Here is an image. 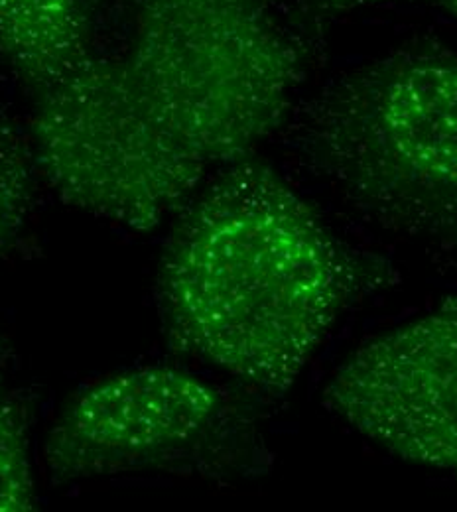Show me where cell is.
Masks as SVG:
<instances>
[{
  "mask_svg": "<svg viewBox=\"0 0 457 512\" xmlns=\"http://www.w3.org/2000/svg\"><path fill=\"white\" fill-rule=\"evenodd\" d=\"M436 4L452 18V22L457 26V0H436Z\"/></svg>",
  "mask_w": 457,
  "mask_h": 512,
  "instance_id": "30bf717a",
  "label": "cell"
},
{
  "mask_svg": "<svg viewBox=\"0 0 457 512\" xmlns=\"http://www.w3.org/2000/svg\"><path fill=\"white\" fill-rule=\"evenodd\" d=\"M93 56L83 0H0V60L36 97Z\"/></svg>",
  "mask_w": 457,
  "mask_h": 512,
  "instance_id": "8992f818",
  "label": "cell"
},
{
  "mask_svg": "<svg viewBox=\"0 0 457 512\" xmlns=\"http://www.w3.org/2000/svg\"><path fill=\"white\" fill-rule=\"evenodd\" d=\"M36 505L28 414L0 365V512H30Z\"/></svg>",
  "mask_w": 457,
  "mask_h": 512,
  "instance_id": "52a82bcc",
  "label": "cell"
},
{
  "mask_svg": "<svg viewBox=\"0 0 457 512\" xmlns=\"http://www.w3.org/2000/svg\"><path fill=\"white\" fill-rule=\"evenodd\" d=\"M219 388L150 365L81 390L52 426L44 457L54 483L156 467L207 442L225 424Z\"/></svg>",
  "mask_w": 457,
  "mask_h": 512,
  "instance_id": "5b68a950",
  "label": "cell"
},
{
  "mask_svg": "<svg viewBox=\"0 0 457 512\" xmlns=\"http://www.w3.org/2000/svg\"><path fill=\"white\" fill-rule=\"evenodd\" d=\"M318 8L322 10H351L357 6H367V4H375V2H385V0H312Z\"/></svg>",
  "mask_w": 457,
  "mask_h": 512,
  "instance_id": "9c48e42d",
  "label": "cell"
},
{
  "mask_svg": "<svg viewBox=\"0 0 457 512\" xmlns=\"http://www.w3.org/2000/svg\"><path fill=\"white\" fill-rule=\"evenodd\" d=\"M324 402L392 455L457 473V308L361 345L329 379Z\"/></svg>",
  "mask_w": 457,
  "mask_h": 512,
  "instance_id": "277c9868",
  "label": "cell"
},
{
  "mask_svg": "<svg viewBox=\"0 0 457 512\" xmlns=\"http://www.w3.org/2000/svg\"><path fill=\"white\" fill-rule=\"evenodd\" d=\"M36 174L30 138L0 111V253L12 245L26 223Z\"/></svg>",
  "mask_w": 457,
  "mask_h": 512,
  "instance_id": "ba28073f",
  "label": "cell"
},
{
  "mask_svg": "<svg viewBox=\"0 0 457 512\" xmlns=\"http://www.w3.org/2000/svg\"><path fill=\"white\" fill-rule=\"evenodd\" d=\"M357 286V264L312 205L249 156L182 207L158 302L176 351L282 396Z\"/></svg>",
  "mask_w": 457,
  "mask_h": 512,
  "instance_id": "7a4b0ae2",
  "label": "cell"
},
{
  "mask_svg": "<svg viewBox=\"0 0 457 512\" xmlns=\"http://www.w3.org/2000/svg\"><path fill=\"white\" fill-rule=\"evenodd\" d=\"M243 2H249V4H255V6H264V2H268V0H243Z\"/></svg>",
  "mask_w": 457,
  "mask_h": 512,
  "instance_id": "8fae6325",
  "label": "cell"
},
{
  "mask_svg": "<svg viewBox=\"0 0 457 512\" xmlns=\"http://www.w3.org/2000/svg\"><path fill=\"white\" fill-rule=\"evenodd\" d=\"M320 180L379 227L457 249V54L418 42L331 79L300 119Z\"/></svg>",
  "mask_w": 457,
  "mask_h": 512,
  "instance_id": "3957f363",
  "label": "cell"
},
{
  "mask_svg": "<svg viewBox=\"0 0 457 512\" xmlns=\"http://www.w3.org/2000/svg\"><path fill=\"white\" fill-rule=\"evenodd\" d=\"M304 79L298 44L243 0H136L123 54L34 97L38 174L67 205L146 233L253 156Z\"/></svg>",
  "mask_w": 457,
  "mask_h": 512,
  "instance_id": "6da1fadb",
  "label": "cell"
}]
</instances>
